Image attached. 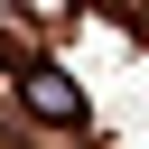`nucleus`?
Segmentation results:
<instances>
[{
    "instance_id": "1",
    "label": "nucleus",
    "mask_w": 149,
    "mask_h": 149,
    "mask_svg": "<svg viewBox=\"0 0 149 149\" xmlns=\"http://www.w3.org/2000/svg\"><path fill=\"white\" fill-rule=\"evenodd\" d=\"M19 102H28L37 121H84V93H74L56 65H28V74H19Z\"/></svg>"
}]
</instances>
